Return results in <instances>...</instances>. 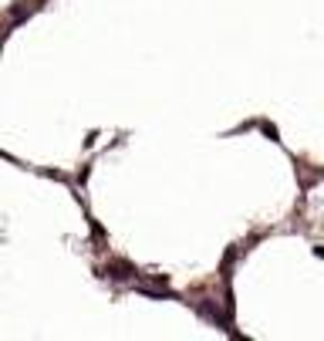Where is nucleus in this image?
I'll use <instances>...</instances> for the list:
<instances>
[{"label":"nucleus","mask_w":324,"mask_h":341,"mask_svg":"<svg viewBox=\"0 0 324 341\" xmlns=\"http://www.w3.org/2000/svg\"><path fill=\"white\" fill-rule=\"evenodd\" d=\"M314 257H321V260H324V247H314Z\"/></svg>","instance_id":"nucleus-6"},{"label":"nucleus","mask_w":324,"mask_h":341,"mask_svg":"<svg viewBox=\"0 0 324 341\" xmlns=\"http://www.w3.org/2000/svg\"><path fill=\"white\" fill-rule=\"evenodd\" d=\"M260 129H264V135H267L270 142H280V132H277L274 122H264V118H260Z\"/></svg>","instance_id":"nucleus-5"},{"label":"nucleus","mask_w":324,"mask_h":341,"mask_svg":"<svg viewBox=\"0 0 324 341\" xmlns=\"http://www.w3.org/2000/svg\"><path fill=\"white\" fill-rule=\"evenodd\" d=\"M37 10H40V0H21V4H14V7H10V27H17L21 21L34 17Z\"/></svg>","instance_id":"nucleus-4"},{"label":"nucleus","mask_w":324,"mask_h":341,"mask_svg":"<svg viewBox=\"0 0 324 341\" xmlns=\"http://www.w3.org/2000/svg\"><path fill=\"white\" fill-rule=\"evenodd\" d=\"M102 277H108V280L121 284V280H135L138 270H135V264H129L125 257H112L105 267H102Z\"/></svg>","instance_id":"nucleus-2"},{"label":"nucleus","mask_w":324,"mask_h":341,"mask_svg":"<svg viewBox=\"0 0 324 341\" xmlns=\"http://www.w3.org/2000/svg\"><path fill=\"white\" fill-rule=\"evenodd\" d=\"M135 294H142V297H176V294L169 291V277H152V280H138L135 284Z\"/></svg>","instance_id":"nucleus-3"},{"label":"nucleus","mask_w":324,"mask_h":341,"mask_svg":"<svg viewBox=\"0 0 324 341\" xmlns=\"http://www.w3.org/2000/svg\"><path fill=\"white\" fill-rule=\"evenodd\" d=\"M193 308H196V314L206 317L210 325H216V328H223L227 334H233V321H230V308H227V304L202 297V300H193Z\"/></svg>","instance_id":"nucleus-1"}]
</instances>
